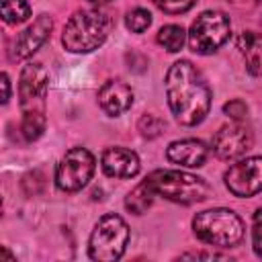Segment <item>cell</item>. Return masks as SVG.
<instances>
[{
  "label": "cell",
  "mask_w": 262,
  "mask_h": 262,
  "mask_svg": "<svg viewBox=\"0 0 262 262\" xmlns=\"http://www.w3.org/2000/svg\"><path fill=\"white\" fill-rule=\"evenodd\" d=\"M166 98L174 119L180 125H199L211 108V90L203 74L188 61L180 59L166 74Z\"/></svg>",
  "instance_id": "6da1fadb"
},
{
  "label": "cell",
  "mask_w": 262,
  "mask_h": 262,
  "mask_svg": "<svg viewBox=\"0 0 262 262\" xmlns=\"http://www.w3.org/2000/svg\"><path fill=\"white\" fill-rule=\"evenodd\" d=\"M49 76L41 63H27L18 78V104L23 113L20 133L25 141H35L45 131V98Z\"/></svg>",
  "instance_id": "7a4b0ae2"
},
{
  "label": "cell",
  "mask_w": 262,
  "mask_h": 262,
  "mask_svg": "<svg viewBox=\"0 0 262 262\" xmlns=\"http://www.w3.org/2000/svg\"><path fill=\"white\" fill-rule=\"evenodd\" d=\"M111 27L113 20L106 12L98 8H82L66 23L61 43L72 53H90L106 41Z\"/></svg>",
  "instance_id": "3957f363"
},
{
  "label": "cell",
  "mask_w": 262,
  "mask_h": 262,
  "mask_svg": "<svg viewBox=\"0 0 262 262\" xmlns=\"http://www.w3.org/2000/svg\"><path fill=\"white\" fill-rule=\"evenodd\" d=\"M244 221L231 209H207L192 217L194 235L217 248H233L244 237Z\"/></svg>",
  "instance_id": "277c9868"
},
{
  "label": "cell",
  "mask_w": 262,
  "mask_h": 262,
  "mask_svg": "<svg viewBox=\"0 0 262 262\" xmlns=\"http://www.w3.org/2000/svg\"><path fill=\"white\" fill-rule=\"evenodd\" d=\"M145 180L149 182V186L158 196H164L180 205L201 203L209 194V184L201 176L182 170H156Z\"/></svg>",
  "instance_id": "5b68a950"
},
{
  "label": "cell",
  "mask_w": 262,
  "mask_h": 262,
  "mask_svg": "<svg viewBox=\"0 0 262 262\" xmlns=\"http://www.w3.org/2000/svg\"><path fill=\"white\" fill-rule=\"evenodd\" d=\"M129 244V227L123 217L108 213L98 219L88 239V256L98 262L119 260Z\"/></svg>",
  "instance_id": "8992f818"
},
{
  "label": "cell",
  "mask_w": 262,
  "mask_h": 262,
  "mask_svg": "<svg viewBox=\"0 0 262 262\" xmlns=\"http://www.w3.org/2000/svg\"><path fill=\"white\" fill-rule=\"evenodd\" d=\"M229 18L221 10H205L190 25L188 47L199 55H209L229 39Z\"/></svg>",
  "instance_id": "52a82bcc"
},
{
  "label": "cell",
  "mask_w": 262,
  "mask_h": 262,
  "mask_svg": "<svg viewBox=\"0 0 262 262\" xmlns=\"http://www.w3.org/2000/svg\"><path fill=\"white\" fill-rule=\"evenodd\" d=\"M94 168L96 160L86 147H72L55 168V184L63 192H78L90 182Z\"/></svg>",
  "instance_id": "ba28073f"
},
{
  "label": "cell",
  "mask_w": 262,
  "mask_h": 262,
  "mask_svg": "<svg viewBox=\"0 0 262 262\" xmlns=\"http://www.w3.org/2000/svg\"><path fill=\"white\" fill-rule=\"evenodd\" d=\"M225 186L239 199L254 196L262 190V156L244 158L227 168L223 174Z\"/></svg>",
  "instance_id": "9c48e42d"
},
{
  "label": "cell",
  "mask_w": 262,
  "mask_h": 262,
  "mask_svg": "<svg viewBox=\"0 0 262 262\" xmlns=\"http://www.w3.org/2000/svg\"><path fill=\"white\" fill-rule=\"evenodd\" d=\"M252 143H254L252 129L244 121H233L215 133L211 147H213V154L221 160H237L246 156Z\"/></svg>",
  "instance_id": "30bf717a"
},
{
  "label": "cell",
  "mask_w": 262,
  "mask_h": 262,
  "mask_svg": "<svg viewBox=\"0 0 262 262\" xmlns=\"http://www.w3.org/2000/svg\"><path fill=\"white\" fill-rule=\"evenodd\" d=\"M53 29V20L49 14H39L23 33L16 35V39L12 41L10 49H8V57L12 61H23L27 57H31L51 35Z\"/></svg>",
  "instance_id": "8fae6325"
},
{
  "label": "cell",
  "mask_w": 262,
  "mask_h": 262,
  "mask_svg": "<svg viewBox=\"0 0 262 262\" xmlns=\"http://www.w3.org/2000/svg\"><path fill=\"white\" fill-rule=\"evenodd\" d=\"M100 166L111 178H133L141 168L137 154L127 147H106L102 151Z\"/></svg>",
  "instance_id": "7c38bea8"
},
{
  "label": "cell",
  "mask_w": 262,
  "mask_h": 262,
  "mask_svg": "<svg viewBox=\"0 0 262 262\" xmlns=\"http://www.w3.org/2000/svg\"><path fill=\"white\" fill-rule=\"evenodd\" d=\"M98 104L108 117H119L133 104V90L121 80H108L98 90Z\"/></svg>",
  "instance_id": "4fadbf2b"
},
{
  "label": "cell",
  "mask_w": 262,
  "mask_h": 262,
  "mask_svg": "<svg viewBox=\"0 0 262 262\" xmlns=\"http://www.w3.org/2000/svg\"><path fill=\"white\" fill-rule=\"evenodd\" d=\"M209 156V147L201 141V139H178L172 141L166 149V158L176 164V166H184V168H199L207 162Z\"/></svg>",
  "instance_id": "5bb4252c"
},
{
  "label": "cell",
  "mask_w": 262,
  "mask_h": 262,
  "mask_svg": "<svg viewBox=\"0 0 262 262\" xmlns=\"http://www.w3.org/2000/svg\"><path fill=\"white\" fill-rule=\"evenodd\" d=\"M237 49L246 61V70L252 76L262 78V33L242 31L235 39Z\"/></svg>",
  "instance_id": "9a60e30c"
},
{
  "label": "cell",
  "mask_w": 262,
  "mask_h": 262,
  "mask_svg": "<svg viewBox=\"0 0 262 262\" xmlns=\"http://www.w3.org/2000/svg\"><path fill=\"white\" fill-rule=\"evenodd\" d=\"M154 196H156V192H154V188L149 186V182H147V180H141V182L125 196V209H127L129 213H133V215H141V213H145V211L151 207Z\"/></svg>",
  "instance_id": "2e32d148"
},
{
  "label": "cell",
  "mask_w": 262,
  "mask_h": 262,
  "mask_svg": "<svg viewBox=\"0 0 262 262\" xmlns=\"http://www.w3.org/2000/svg\"><path fill=\"white\" fill-rule=\"evenodd\" d=\"M188 39V33L180 27V25H164L160 31H158V37L156 41L170 53H176L182 49L184 41Z\"/></svg>",
  "instance_id": "e0dca14e"
},
{
  "label": "cell",
  "mask_w": 262,
  "mask_h": 262,
  "mask_svg": "<svg viewBox=\"0 0 262 262\" xmlns=\"http://www.w3.org/2000/svg\"><path fill=\"white\" fill-rule=\"evenodd\" d=\"M0 14L6 25H20L31 16V6L27 0H2Z\"/></svg>",
  "instance_id": "ac0fdd59"
},
{
  "label": "cell",
  "mask_w": 262,
  "mask_h": 262,
  "mask_svg": "<svg viewBox=\"0 0 262 262\" xmlns=\"http://www.w3.org/2000/svg\"><path fill=\"white\" fill-rule=\"evenodd\" d=\"M137 129L145 139H156L158 135H162V131L166 129V123L151 113H145L139 121H137Z\"/></svg>",
  "instance_id": "d6986e66"
},
{
  "label": "cell",
  "mask_w": 262,
  "mask_h": 262,
  "mask_svg": "<svg viewBox=\"0 0 262 262\" xmlns=\"http://www.w3.org/2000/svg\"><path fill=\"white\" fill-rule=\"evenodd\" d=\"M149 25H151V14L145 8H133L125 16V27L131 33H143L149 29Z\"/></svg>",
  "instance_id": "ffe728a7"
},
{
  "label": "cell",
  "mask_w": 262,
  "mask_h": 262,
  "mask_svg": "<svg viewBox=\"0 0 262 262\" xmlns=\"http://www.w3.org/2000/svg\"><path fill=\"white\" fill-rule=\"evenodd\" d=\"M166 14H182L194 6L196 0H151Z\"/></svg>",
  "instance_id": "44dd1931"
},
{
  "label": "cell",
  "mask_w": 262,
  "mask_h": 262,
  "mask_svg": "<svg viewBox=\"0 0 262 262\" xmlns=\"http://www.w3.org/2000/svg\"><path fill=\"white\" fill-rule=\"evenodd\" d=\"M252 244L258 258H262V207L256 209L252 217Z\"/></svg>",
  "instance_id": "7402d4cb"
},
{
  "label": "cell",
  "mask_w": 262,
  "mask_h": 262,
  "mask_svg": "<svg viewBox=\"0 0 262 262\" xmlns=\"http://www.w3.org/2000/svg\"><path fill=\"white\" fill-rule=\"evenodd\" d=\"M223 113L229 119H233V121H246V117H248V104L244 100H239V98H233V100H229V102L223 104Z\"/></svg>",
  "instance_id": "603a6c76"
},
{
  "label": "cell",
  "mask_w": 262,
  "mask_h": 262,
  "mask_svg": "<svg viewBox=\"0 0 262 262\" xmlns=\"http://www.w3.org/2000/svg\"><path fill=\"white\" fill-rule=\"evenodd\" d=\"M2 88H4L2 102H8V98H10V80H8V74H2Z\"/></svg>",
  "instance_id": "cb8c5ba5"
},
{
  "label": "cell",
  "mask_w": 262,
  "mask_h": 262,
  "mask_svg": "<svg viewBox=\"0 0 262 262\" xmlns=\"http://www.w3.org/2000/svg\"><path fill=\"white\" fill-rule=\"evenodd\" d=\"M180 258H207V260H213V258H221L219 254H205V252H196V254H182Z\"/></svg>",
  "instance_id": "d4e9b609"
},
{
  "label": "cell",
  "mask_w": 262,
  "mask_h": 262,
  "mask_svg": "<svg viewBox=\"0 0 262 262\" xmlns=\"http://www.w3.org/2000/svg\"><path fill=\"white\" fill-rule=\"evenodd\" d=\"M88 2H92V4H106V2H111V0H88Z\"/></svg>",
  "instance_id": "484cf974"
},
{
  "label": "cell",
  "mask_w": 262,
  "mask_h": 262,
  "mask_svg": "<svg viewBox=\"0 0 262 262\" xmlns=\"http://www.w3.org/2000/svg\"><path fill=\"white\" fill-rule=\"evenodd\" d=\"M252 2H262V0H252Z\"/></svg>",
  "instance_id": "4316f807"
}]
</instances>
